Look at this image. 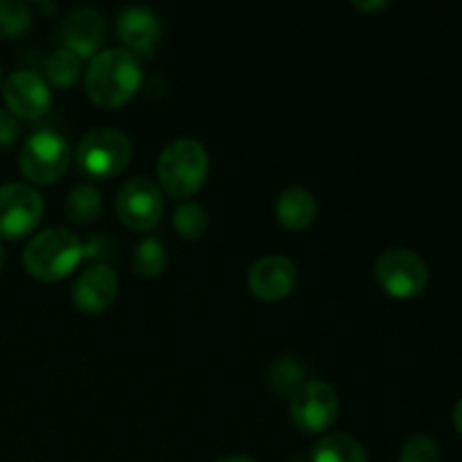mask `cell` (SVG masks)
Returning <instances> with one entry per match:
<instances>
[{
    "mask_svg": "<svg viewBox=\"0 0 462 462\" xmlns=\"http://www.w3.org/2000/svg\"><path fill=\"white\" fill-rule=\"evenodd\" d=\"M298 269L284 255H264L248 271V289L264 302L284 300L296 289Z\"/></svg>",
    "mask_w": 462,
    "mask_h": 462,
    "instance_id": "8fae6325",
    "label": "cell"
},
{
    "mask_svg": "<svg viewBox=\"0 0 462 462\" xmlns=\"http://www.w3.org/2000/svg\"><path fill=\"white\" fill-rule=\"evenodd\" d=\"M117 34H120L122 43L126 45L125 50H129L134 57L135 54L149 57L153 52V48L158 45V41H161V18L149 7L134 5V7H126L117 16Z\"/></svg>",
    "mask_w": 462,
    "mask_h": 462,
    "instance_id": "5bb4252c",
    "label": "cell"
},
{
    "mask_svg": "<svg viewBox=\"0 0 462 462\" xmlns=\"http://www.w3.org/2000/svg\"><path fill=\"white\" fill-rule=\"evenodd\" d=\"M374 278L379 287L393 298H415L429 282L427 262L409 248H391L382 253L374 264Z\"/></svg>",
    "mask_w": 462,
    "mask_h": 462,
    "instance_id": "8992f818",
    "label": "cell"
},
{
    "mask_svg": "<svg viewBox=\"0 0 462 462\" xmlns=\"http://www.w3.org/2000/svg\"><path fill=\"white\" fill-rule=\"evenodd\" d=\"M217 462H255L248 456H226V458H219Z\"/></svg>",
    "mask_w": 462,
    "mask_h": 462,
    "instance_id": "83f0119b",
    "label": "cell"
},
{
    "mask_svg": "<svg viewBox=\"0 0 462 462\" xmlns=\"http://www.w3.org/2000/svg\"><path fill=\"white\" fill-rule=\"evenodd\" d=\"M43 197L27 183L0 185V237L21 239L39 226Z\"/></svg>",
    "mask_w": 462,
    "mask_h": 462,
    "instance_id": "ba28073f",
    "label": "cell"
},
{
    "mask_svg": "<svg viewBox=\"0 0 462 462\" xmlns=\"http://www.w3.org/2000/svg\"><path fill=\"white\" fill-rule=\"evenodd\" d=\"M291 420L302 433H323L337 422L338 395L328 382L310 379L291 395Z\"/></svg>",
    "mask_w": 462,
    "mask_h": 462,
    "instance_id": "52a82bcc",
    "label": "cell"
},
{
    "mask_svg": "<svg viewBox=\"0 0 462 462\" xmlns=\"http://www.w3.org/2000/svg\"><path fill=\"white\" fill-rule=\"evenodd\" d=\"M116 212L131 230L156 228L162 217V194L147 176L131 179L122 185L116 199Z\"/></svg>",
    "mask_w": 462,
    "mask_h": 462,
    "instance_id": "9c48e42d",
    "label": "cell"
},
{
    "mask_svg": "<svg viewBox=\"0 0 462 462\" xmlns=\"http://www.w3.org/2000/svg\"><path fill=\"white\" fill-rule=\"evenodd\" d=\"M45 75H48L50 84L57 86V88H70L81 75V59L66 48L54 50L52 57L45 63Z\"/></svg>",
    "mask_w": 462,
    "mask_h": 462,
    "instance_id": "d6986e66",
    "label": "cell"
},
{
    "mask_svg": "<svg viewBox=\"0 0 462 462\" xmlns=\"http://www.w3.org/2000/svg\"><path fill=\"white\" fill-rule=\"evenodd\" d=\"M32 27V12L21 0H0V39H18Z\"/></svg>",
    "mask_w": 462,
    "mask_h": 462,
    "instance_id": "44dd1931",
    "label": "cell"
},
{
    "mask_svg": "<svg viewBox=\"0 0 462 462\" xmlns=\"http://www.w3.org/2000/svg\"><path fill=\"white\" fill-rule=\"evenodd\" d=\"M117 296V275L108 264H95L77 278L72 302L84 314H102Z\"/></svg>",
    "mask_w": 462,
    "mask_h": 462,
    "instance_id": "4fadbf2b",
    "label": "cell"
},
{
    "mask_svg": "<svg viewBox=\"0 0 462 462\" xmlns=\"http://www.w3.org/2000/svg\"><path fill=\"white\" fill-rule=\"evenodd\" d=\"M0 81H3V68H0Z\"/></svg>",
    "mask_w": 462,
    "mask_h": 462,
    "instance_id": "f546056e",
    "label": "cell"
},
{
    "mask_svg": "<svg viewBox=\"0 0 462 462\" xmlns=\"http://www.w3.org/2000/svg\"><path fill=\"white\" fill-rule=\"evenodd\" d=\"M84 260V242L68 228H45L27 242L23 264L27 273L43 282L70 275Z\"/></svg>",
    "mask_w": 462,
    "mask_h": 462,
    "instance_id": "7a4b0ae2",
    "label": "cell"
},
{
    "mask_svg": "<svg viewBox=\"0 0 462 462\" xmlns=\"http://www.w3.org/2000/svg\"><path fill=\"white\" fill-rule=\"evenodd\" d=\"M63 48L79 59H93L104 41V16L95 7H77L61 25Z\"/></svg>",
    "mask_w": 462,
    "mask_h": 462,
    "instance_id": "7c38bea8",
    "label": "cell"
},
{
    "mask_svg": "<svg viewBox=\"0 0 462 462\" xmlns=\"http://www.w3.org/2000/svg\"><path fill=\"white\" fill-rule=\"evenodd\" d=\"M400 462H440V447L431 436H413L404 442Z\"/></svg>",
    "mask_w": 462,
    "mask_h": 462,
    "instance_id": "603a6c76",
    "label": "cell"
},
{
    "mask_svg": "<svg viewBox=\"0 0 462 462\" xmlns=\"http://www.w3.org/2000/svg\"><path fill=\"white\" fill-rule=\"evenodd\" d=\"M210 170L206 147L194 138H176L158 156V180L176 199L192 197L203 188Z\"/></svg>",
    "mask_w": 462,
    "mask_h": 462,
    "instance_id": "3957f363",
    "label": "cell"
},
{
    "mask_svg": "<svg viewBox=\"0 0 462 462\" xmlns=\"http://www.w3.org/2000/svg\"><path fill=\"white\" fill-rule=\"evenodd\" d=\"M131 264H134V271L143 278H156L165 271L167 264V251L165 244L158 237H144L135 244L134 255H131Z\"/></svg>",
    "mask_w": 462,
    "mask_h": 462,
    "instance_id": "ac0fdd59",
    "label": "cell"
},
{
    "mask_svg": "<svg viewBox=\"0 0 462 462\" xmlns=\"http://www.w3.org/2000/svg\"><path fill=\"white\" fill-rule=\"evenodd\" d=\"M386 0H377V3H359V0H355V3H352V7L355 9H382V7H386Z\"/></svg>",
    "mask_w": 462,
    "mask_h": 462,
    "instance_id": "484cf974",
    "label": "cell"
},
{
    "mask_svg": "<svg viewBox=\"0 0 462 462\" xmlns=\"http://www.w3.org/2000/svg\"><path fill=\"white\" fill-rule=\"evenodd\" d=\"M134 156L129 135L120 129L102 126L93 129L77 144V165L88 179L106 180L122 174Z\"/></svg>",
    "mask_w": 462,
    "mask_h": 462,
    "instance_id": "277c9868",
    "label": "cell"
},
{
    "mask_svg": "<svg viewBox=\"0 0 462 462\" xmlns=\"http://www.w3.org/2000/svg\"><path fill=\"white\" fill-rule=\"evenodd\" d=\"M102 212V194L95 185L79 183L66 199V215L75 224H93Z\"/></svg>",
    "mask_w": 462,
    "mask_h": 462,
    "instance_id": "e0dca14e",
    "label": "cell"
},
{
    "mask_svg": "<svg viewBox=\"0 0 462 462\" xmlns=\"http://www.w3.org/2000/svg\"><path fill=\"white\" fill-rule=\"evenodd\" d=\"M7 111L23 120H39L48 113L52 104L50 86L39 72L34 70H16L7 77L3 88Z\"/></svg>",
    "mask_w": 462,
    "mask_h": 462,
    "instance_id": "30bf717a",
    "label": "cell"
},
{
    "mask_svg": "<svg viewBox=\"0 0 462 462\" xmlns=\"http://www.w3.org/2000/svg\"><path fill=\"white\" fill-rule=\"evenodd\" d=\"M21 135V122L14 113L0 108V147H12Z\"/></svg>",
    "mask_w": 462,
    "mask_h": 462,
    "instance_id": "d4e9b609",
    "label": "cell"
},
{
    "mask_svg": "<svg viewBox=\"0 0 462 462\" xmlns=\"http://www.w3.org/2000/svg\"><path fill=\"white\" fill-rule=\"evenodd\" d=\"M143 84L140 63L129 50L108 48L95 54L86 70V95L99 108H117L129 102Z\"/></svg>",
    "mask_w": 462,
    "mask_h": 462,
    "instance_id": "6da1fadb",
    "label": "cell"
},
{
    "mask_svg": "<svg viewBox=\"0 0 462 462\" xmlns=\"http://www.w3.org/2000/svg\"><path fill=\"white\" fill-rule=\"evenodd\" d=\"M210 219L201 203L185 201L174 210V228L179 230L180 237L185 239H199L206 235Z\"/></svg>",
    "mask_w": 462,
    "mask_h": 462,
    "instance_id": "ffe728a7",
    "label": "cell"
},
{
    "mask_svg": "<svg viewBox=\"0 0 462 462\" xmlns=\"http://www.w3.org/2000/svg\"><path fill=\"white\" fill-rule=\"evenodd\" d=\"M116 253V242H113L108 235H93L88 242L84 244V257L86 260H102V264H106V257H111Z\"/></svg>",
    "mask_w": 462,
    "mask_h": 462,
    "instance_id": "cb8c5ba5",
    "label": "cell"
},
{
    "mask_svg": "<svg viewBox=\"0 0 462 462\" xmlns=\"http://www.w3.org/2000/svg\"><path fill=\"white\" fill-rule=\"evenodd\" d=\"M68 162H70V144L66 135L50 126H41L27 135L18 153V167L23 176L34 185L57 183L66 174Z\"/></svg>",
    "mask_w": 462,
    "mask_h": 462,
    "instance_id": "5b68a950",
    "label": "cell"
},
{
    "mask_svg": "<svg viewBox=\"0 0 462 462\" xmlns=\"http://www.w3.org/2000/svg\"><path fill=\"white\" fill-rule=\"evenodd\" d=\"M3 264H5V248L3 244H0V269H3Z\"/></svg>",
    "mask_w": 462,
    "mask_h": 462,
    "instance_id": "f1b7e54d",
    "label": "cell"
},
{
    "mask_svg": "<svg viewBox=\"0 0 462 462\" xmlns=\"http://www.w3.org/2000/svg\"><path fill=\"white\" fill-rule=\"evenodd\" d=\"M311 462H368V454L347 433H329L314 445Z\"/></svg>",
    "mask_w": 462,
    "mask_h": 462,
    "instance_id": "2e32d148",
    "label": "cell"
},
{
    "mask_svg": "<svg viewBox=\"0 0 462 462\" xmlns=\"http://www.w3.org/2000/svg\"><path fill=\"white\" fill-rule=\"evenodd\" d=\"M305 383V368L293 359H278L269 370V386L275 395H293Z\"/></svg>",
    "mask_w": 462,
    "mask_h": 462,
    "instance_id": "7402d4cb",
    "label": "cell"
},
{
    "mask_svg": "<svg viewBox=\"0 0 462 462\" xmlns=\"http://www.w3.org/2000/svg\"><path fill=\"white\" fill-rule=\"evenodd\" d=\"M316 212H319V206H316L314 194L305 188L284 189L275 203V217L289 230H302L311 226Z\"/></svg>",
    "mask_w": 462,
    "mask_h": 462,
    "instance_id": "9a60e30c",
    "label": "cell"
},
{
    "mask_svg": "<svg viewBox=\"0 0 462 462\" xmlns=\"http://www.w3.org/2000/svg\"><path fill=\"white\" fill-rule=\"evenodd\" d=\"M454 424H456V429H458V433L462 436V397H460L458 404H456V409H454Z\"/></svg>",
    "mask_w": 462,
    "mask_h": 462,
    "instance_id": "4316f807",
    "label": "cell"
}]
</instances>
